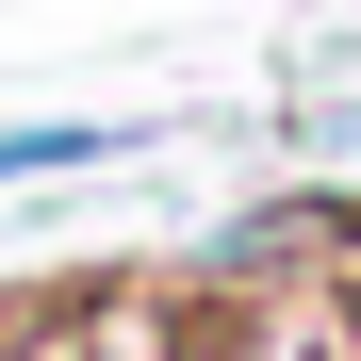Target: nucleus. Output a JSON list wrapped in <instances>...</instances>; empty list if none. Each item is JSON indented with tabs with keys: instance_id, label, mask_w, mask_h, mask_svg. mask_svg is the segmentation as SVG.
<instances>
[{
	"instance_id": "obj_2",
	"label": "nucleus",
	"mask_w": 361,
	"mask_h": 361,
	"mask_svg": "<svg viewBox=\"0 0 361 361\" xmlns=\"http://www.w3.org/2000/svg\"><path fill=\"white\" fill-rule=\"evenodd\" d=\"M329 148H361V99H345V115H329Z\"/></svg>"
},
{
	"instance_id": "obj_1",
	"label": "nucleus",
	"mask_w": 361,
	"mask_h": 361,
	"mask_svg": "<svg viewBox=\"0 0 361 361\" xmlns=\"http://www.w3.org/2000/svg\"><path fill=\"white\" fill-rule=\"evenodd\" d=\"M132 132H99V115H49V132H0V180H49V164H99Z\"/></svg>"
}]
</instances>
